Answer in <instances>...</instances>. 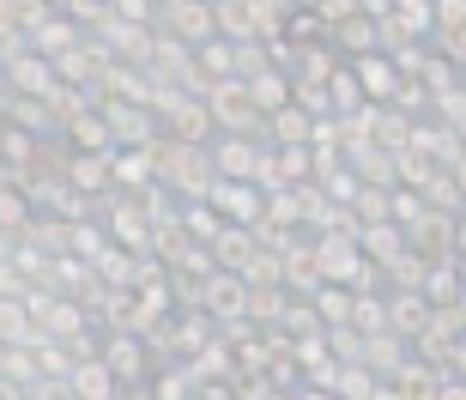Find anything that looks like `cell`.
<instances>
[{"instance_id": "cell-13", "label": "cell", "mask_w": 466, "mask_h": 400, "mask_svg": "<svg viewBox=\"0 0 466 400\" xmlns=\"http://www.w3.org/2000/svg\"><path fill=\"white\" fill-rule=\"evenodd\" d=\"M104 122L116 146H157V122L146 104H127V97H109L104 104Z\"/></svg>"}, {"instance_id": "cell-7", "label": "cell", "mask_w": 466, "mask_h": 400, "mask_svg": "<svg viewBox=\"0 0 466 400\" xmlns=\"http://www.w3.org/2000/svg\"><path fill=\"white\" fill-rule=\"evenodd\" d=\"M248 279L242 273H225V267H212L207 279H200V315H218V322H242L248 315Z\"/></svg>"}, {"instance_id": "cell-22", "label": "cell", "mask_w": 466, "mask_h": 400, "mask_svg": "<svg viewBox=\"0 0 466 400\" xmlns=\"http://www.w3.org/2000/svg\"><path fill=\"white\" fill-rule=\"evenodd\" d=\"M388 200H394V225H400V231H412L418 219L431 212V207H424V194H412V189H394Z\"/></svg>"}, {"instance_id": "cell-11", "label": "cell", "mask_w": 466, "mask_h": 400, "mask_svg": "<svg viewBox=\"0 0 466 400\" xmlns=\"http://www.w3.org/2000/svg\"><path fill=\"white\" fill-rule=\"evenodd\" d=\"M431 328H436V303L424 292H394L388 297V333H400L406 346H418Z\"/></svg>"}, {"instance_id": "cell-16", "label": "cell", "mask_w": 466, "mask_h": 400, "mask_svg": "<svg viewBox=\"0 0 466 400\" xmlns=\"http://www.w3.org/2000/svg\"><path fill=\"white\" fill-rule=\"evenodd\" d=\"M67 388H73V400H121V383H116V376H109V364H104V358H97V352L73 364Z\"/></svg>"}, {"instance_id": "cell-25", "label": "cell", "mask_w": 466, "mask_h": 400, "mask_svg": "<svg viewBox=\"0 0 466 400\" xmlns=\"http://www.w3.org/2000/svg\"><path fill=\"white\" fill-rule=\"evenodd\" d=\"M454 262L466 267V212H461V219H454Z\"/></svg>"}, {"instance_id": "cell-27", "label": "cell", "mask_w": 466, "mask_h": 400, "mask_svg": "<svg viewBox=\"0 0 466 400\" xmlns=\"http://www.w3.org/2000/svg\"><path fill=\"white\" fill-rule=\"evenodd\" d=\"M13 255H18V237H13V231H0V267L13 262Z\"/></svg>"}, {"instance_id": "cell-10", "label": "cell", "mask_w": 466, "mask_h": 400, "mask_svg": "<svg viewBox=\"0 0 466 400\" xmlns=\"http://www.w3.org/2000/svg\"><path fill=\"white\" fill-rule=\"evenodd\" d=\"M346 67L358 73V86H363L370 104H394L400 86H406V73H400V61L388 49H370V55H358V61H346Z\"/></svg>"}, {"instance_id": "cell-9", "label": "cell", "mask_w": 466, "mask_h": 400, "mask_svg": "<svg viewBox=\"0 0 466 400\" xmlns=\"http://www.w3.org/2000/svg\"><path fill=\"white\" fill-rule=\"evenodd\" d=\"M164 31L182 49H200V43L218 36V13H212V0H176V6H164Z\"/></svg>"}, {"instance_id": "cell-14", "label": "cell", "mask_w": 466, "mask_h": 400, "mask_svg": "<svg viewBox=\"0 0 466 400\" xmlns=\"http://www.w3.org/2000/svg\"><path fill=\"white\" fill-rule=\"evenodd\" d=\"M315 122H321V116H309V109L291 97L285 109H273V116H267V128H260V134L273 139V146H309V139H315Z\"/></svg>"}, {"instance_id": "cell-1", "label": "cell", "mask_w": 466, "mask_h": 400, "mask_svg": "<svg viewBox=\"0 0 466 400\" xmlns=\"http://www.w3.org/2000/svg\"><path fill=\"white\" fill-rule=\"evenodd\" d=\"M218 170H212V146H182V139H157V189H176V200H207Z\"/></svg>"}, {"instance_id": "cell-3", "label": "cell", "mask_w": 466, "mask_h": 400, "mask_svg": "<svg viewBox=\"0 0 466 400\" xmlns=\"http://www.w3.org/2000/svg\"><path fill=\"white\" fill-rule=\"evenodd\" d=\"M97 358H104L109 364V376H116L121 388L127 383H146V376H157V364H152V340H146V333H127V328H116L104 340V346H97Z\"/></svg>"}, {"instance_id": "cell-4", "label": "cell", "mask_w": 466, "mask_h": 400, "mask_svg": "<svg viewBox=\"0 0 466 400\" xmlns=\"http://www.w3.org/2000/svg\"><path fill=\"white\" fill-rule=\"evenodd\" d=\"M207 109H212V128H218V134H260V128H267L242 79H225V86H212V91H207Z\"/></svg>"}, {"instance_id": "cell-12", "label": "cell", "mask_w": 466, "mask_h": 400, "mask_svg": "<svg viewBox=\"0 0 466 400\" xmlns=\"http://www.w3.org/2000/svg\"><path fill=\"white\" fill-rule=\"evenodd\" d=\"M109 182L127 194L157 189V146H116L109 152Z\"/></svg>"}, {"instance_id": "cell-23", "label": "cell", "mask_w": 466, "mask_h": 400, "mask_svg": "<svg viewBox=\"0 0 466 400\" xmlns=\"http://www.w3.org/2000/svg\"><path fill=\"white\" fill-rule=\"evenodd\" d=\"M454 376V383H466V340H454V352H449V364H442Z\"/></svg>"}, {"instance_id": "cell-5", "label": "cell", "mask_w": 466, "mask_h": 400, "mask_svg": "<svg viewBox=\"0 0 466 400\" xmlns=\"http://www.w3.org/2000/svg\"><path fill=\"white\" fill-rule=\"evenodd\" d=\"M260 164H267V146L255 134H218L212 139V170L225 182H260Z\"/></svg>"}, {"instance_id": "cell-20", "label": "cell", "mask_w": 466, "mask_h": 400, "mask_svg": "<svg viewBox=\"0 0 466 400\" xmlns=\"http://www.w3.org/2000/svg\"><path fill=\"white\" fill-rule=\"evenodd\" d=\"M36 225V200L18 182H0V231H13V237H25V231Z\"/></svg>"}, {"instance_id": "cell-24", "label": "cell", "mask_w": 466, "mask_h": 400, "mask_svg": "<svg viewBox=\"0 0 466 400\" xmlns=\"http://www.w3.org/2000/svg\"><path fill=\"white\" fill-rule=\"evenodd\" d=\"M436 400H466V383H454L449 370H442V383H436Z\"/></svg>"}, {"instance_id": "cell-2", "label": "cell", "mask_w": 466, "mask_h": 400, "mask_svg": "<svg viewBox=\"0 0 466 400\" xmlns=\"http://www.w3.org/2000/svg\"><path fill=\"white\" fill-rule=\"evenodd\" d=\"M315 273H321V285H346V292L376 285V267L363 262L358 231H321L315 237Z\"/></svg>"}, {"instance_id": "cell-21", "label": "cell", "mask_w": 466, "mask_h": 400, "mask_svg": "<svg viewBox=\"0 0 466 400\" xmlns=\"http://www.w3.org/2000/svg\"><path fill=\"white\" fill-rule=\"evenodd\" d=\"M431 18H436V36L442 43L466 36V0H431Z\"/></svg>"}, {"instance_id": "cell-26", "label": "cell", "mask_w": 466, "mask_h": 400, "mask_svg": "<svg viewBox=\"0 0 466 400\" xmlns=\"http://www.w3.org/2000/svg\"><path fill=\"white\" fill-rule=\"evenodd\" d=\"M291 400H339V395H333V388H309V383H303V388H297Z\"/></svg>"}, {"instance_id": "cell-19", "label": "cell", "mask_w": 466, "mask_h": 400, "mask_svg": "<svg viewBox=\"0 0 466 400\" xmlns=\"http://www.w3.org/2000/svg\"><path fill=\"white\" fill-rule=\"evenodd\" d=\"M351 303H358V292H346V285H315V292H309V310H315L321 328H346Z\"/></svg>"}, {"instance_id": "cell-18", "label": "cell", "mask_w": 466, "mask_h": 400, "mask_svg": "<svg viewBox=\"0 0 466 400\" xmlns=\"http://www.w3.org/2000/svg\"><path fill=\"white\" fill-rule=\"evenodd\" d=\"M358 243H363V262H370V267H394L400 255L412 249V243H406V231H400L394 219H388V225H363Z\"/></svg>"}, {"instance_id": "cell-28", "label": "cell", "mask_w": 466, "mask_h": 400, "mask_svg": "<svg viewBox=\"0 0 466 400\" xmlns=\"http://www.w3.org/2000/svg\"><path fill=\"white\" fill-rule=\"evenodd\" d=\"M449 176H454V189H461V200H466V152H461V158L449 164Z\"/></svg>"}, {"instance_id": "cell-15", "label": "cell", "mask_w": 466, "mask_h": 400, "mask_svg": "<svg viewBox=\"0 0 466 400\" xmlns=\"http://www.w3.org/2000/svg\"><path fill=\"white\" fill-rule=\"evenodd\" d=\"M61 182H67L79 200H86V194L116 189V182H109V152H73V158H67V170H61Z\"/></svg>"}, {"instance_id": "cell-8", "label": "cell", "mask_w": 466, "mask_h": 400, "mask_svg": "<svg viewBox=\"0 0 466 400\" xmlns=\"http://www.w3.org/2000/svg\"><path fill=\"white\" fill-rule=\"evenodd\" d=\"M164 116H170V139H182V146H207V139H218V128H212V109H207V97H182V91H170L164 97Z\"/></svg>"}, {"instance_id": "cell-17", "label": "cell", "mask_w": 466, "mask_h": 400, "mask_svg": "<svg viewBox=\"0 0 466 400\" xmlns=\"http://www.w3.org/2000/svg\"><path fill=\"white\" fill-rule=\"evenodd\" d=\"M242 86H248V97H255V109H260V122H267V116H273V109H285L291 104V67H255L248 73V79H242Z\"/></svg>"}, {"instance_id": "cell-6", "label": "cell", "mask_w": 466, "mask_h": 400, "mask_svg": "<svg viewBox=\"0 0 466 400\" xmlns=\"http://www.w3.org/2000/svg\"><path fill=\"white\" fill-rule=\"evenodd\" d=\"M207 207L218 212L225 225H248V231H255L260 212H267V189H260V182H225V176H218L212 194H207Z\"/></svg>"}]
</instances>
